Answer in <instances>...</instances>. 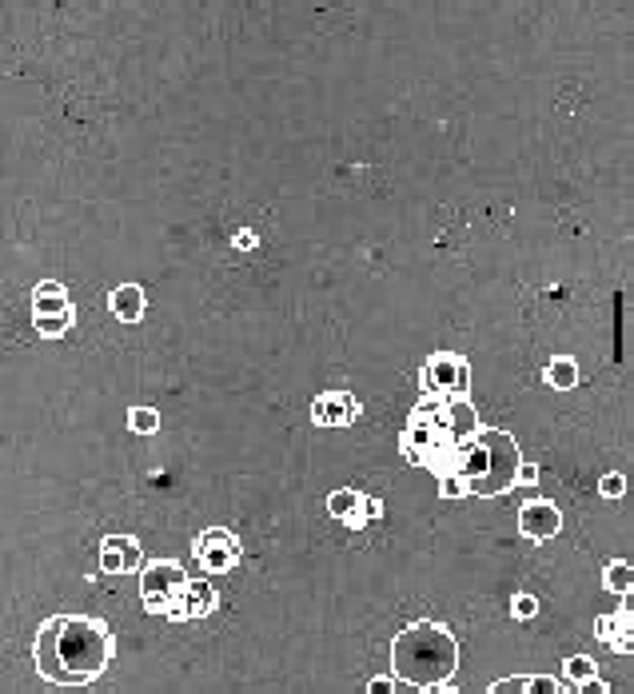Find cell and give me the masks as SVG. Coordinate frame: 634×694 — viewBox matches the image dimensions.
Wrapping results in <instances>:
<instances>
[{
    "label": "cell",
    "mask_w": 634,
    "mask_h": 694,
    "mask_svg": "<svg viewBox=\"0 0 634 694\" xmlns=\"http://www.w3.org/2000/svg\"><path fill=\"white\" fill-rule=\"evenodd\" d=\"M483 423L471 399H439V395H419L415 411L407 415V427L399 435V451L415 463L427 467L435 479L459 475L463 459L479 443Z\"/></svg>",
    "instance_id": "6da1fadb"
},
{
    "label": "cell",
    "mask_w": 634,
    "mask_h": 694,
    "mask_svg": "<svg viewBox=\"0 0 634 694\" xmlns=\"http://www.w3.org/2000/svg\"><path fill=\"white\" fill-rule=\"evenodd\" d=\"M116 655L112 627L88 615H52L40 623L32 659L36 675L52 687H88L96 683Z\"/></svg>",
    "instance_id": "7a4b0ae2"
},
{
    "label": "cell",
    "mask_w": 634,
    "mask_h": 694,
    "mask_svg": "<svg viewBox=\"0 0 634 694\" xmlns=\"http://www.w3.org/2000/svg\"><path fill=\"white\" fill-rule=\"evenodd\" d=\"M459 671V643L455 635L435 623L419 619L407 623L391 639V675L415 691H443Z\"/></svg>",
    "instance_id": "3957f363"
},
{
    "label": "cell",
    "mask_w": 634,
    "mask_h": 694,
    "mask_svg": "<svg viewBox=\"0 0 634 694\" xmlns=\"http://www.w3.org/2000/svg\"><path fill=\"white\" fill-rule=\"evenodd\" d=\"M523 455L515 435L499 431V427H483L479 443L471 447V455L459 467V479L467 483L471 499H495L519 487V471H523Z\"/></svg>",
    "instance_id": "277c9868"
},
{
    "label": "cell",
    "mask_w": 634,
    "mask_h": 694,
    "mask_svg": "<svg viewBox=\"0 0 634 694\" xmlns=\"http://www.w3.org/2000/svg\"><path fill=\"white\" fill-rule=\"evenodd\" d=\"M192 575L172 563V559H156L144 567L140 575V599L148 615H164L168 623H184V595H188Z\"/></svg>",
    "instance_id": "5b68a950"
},
{
    "label": "cell",
    "mask_w": 634,
    "mask_h": 694,
    "mask_svg": "<svg viewBox=\"0 0 634 694\" xmlns=\"http://www.w3.org/2000/svg\"><path fill=\"white\" fill-rule=\"evenodd\" d=\"M419 391L439 399H471V363L455 351H435L419 367Z\"/></svg>",
    "instance_id": "8992f818"
},
{
    "label": "cell",
    "mask_w": 634,
    "mask_h": 694,
    "mask_svg": "<svg viewBox=\"0 0 634 694\" xmlns=\"http://www.w3.org/2000/svg\"><path fill=\"white\" fill-rule=\"evenodd\" d=\"M192 555H196V563H200L204 571L224 575V571H232V567L244 559V543H240L228 527H208V531L196 535Z\"/></svg>",
    "instance_id": "52a82bcc"
},
{
    "label": "cell",
    "mask_w": 634,
    "mask_h": 694,
    "mask_svg": "<svg viewBox=\"0 0 634 694\" xmlns=\"http://www.w3.org/2000/svg\"><path fill=\"white\" fill-rule=\"evenodd\" d=\"M327 515L339 519V523H347L351 531H367L383 515V503L371 499V495H363V491H355V487H339V491L327 495Z\"/></svg>",
    "instance_id": "ba28073f"
},
{
    "label": "cell",
    "mask_w": 634,
    "mask_h": 694,
    "mask_svg": "<svg viewBox=\"0 0 634 694\" xmlns=\"http://www.w3.org/2000/svg\"><path fill=\"white\" fill-rule=\"evenodd\" d=\"M148 559L136 535H104L100 539V571L104 575H144Z\"/></svg>",
    "instance_id": "9c48e42d"
},
{
    "label": "cell",
    "mask_w": 634,
    "mask_h": 694,
    "mask_svg": "<svg viewBox=\"0 0 634 694\" xmlns=\"http://www.w3.org/2000/svg\"><path fill=\"white\" fill-rule=\"evenodd\" d=\"M519 531L527 539H535V543H547V539H555L563 531V511L551 499H531L519 511Z\"/></svg>",
    "instance_id": "30bf717a"
},
{
    "label": "cell",
    "mask_w": 634,
    "mask_h": 694,
    "mask_svg": "<svg viewBox=\"0 0 634 694\" xmlns=\"http://www.w3.org/2000/svg\"><path fill=\"white\" fill-rule=\"evenodd\" d=\"M359 419V403L351 391H319L312 399V423L316 427H351Z\"/></svg>",
    "instance_id": "8fae6325"
},
{
    "label": "cell",
    "mask_w": 634,
    "mask_h": 694,
    "mask_svg": "<svg viewBox=\"0 0 634 694\" xmlns=\"http://www.w3.org/2000/svg\"><path fill=\"white\" fill-rule=\"evenodd\" d=\"M595 635H599L615 655H634V623L627 611H619V615H599V619H595Z\"/></svg>",
    "instance_id": "7c38bea8"
},
{
    "label": "cell",
    "mask_w": 634,
    "mask_h": 694,
    "mask_svg": "<svg viewBox=\"0 0 634 694\" xmlns=\"http://www.w3.org/2000/svg\"><path fill=\"white\" fill-rule=\"evenodd\" d=\"M108 308H112V316H116L120 324H140L144 312H148V296H144L140 284H120V288L108 296Z\"/></svg>",
    "instance_id": "4fadbf2b"
},
{
    "label": "cell",
    "mask_w": 634,
    "mask_h": 694,
    "mask_svg": "<svg viewBox=\"0 0 634 694\" xmlns=\"http://www.w3.org/2000/svg\"><path fill=\"white\" fill-rule=\"evenodd\" d=\"M216 607H220L216 587H212L208 579H192V583H188V595H184V623L208 619V615H216Z\"/></svg>",
    "instance_id": "5bb4252c"
},
{
    "label": "cell",
    "mask_w": 634,
    "mask_h": 694,
    "mask_svg": "<svg viewBox=\"0 0 634 694\" xmlns=\"http://www.w3.org/2000/svg\"><path fill=\"white\" fill-rule=\"evenodd\" d=\"M68 308H72V300H68V288L60 280H40L32 288V316H56Z\"/></svg>",
    "instance_id": "9a60e30c"
},
{
    "label": "cell",
    "mask_w": 634,
    "mask_h": 694,
    "mask_svg": "<svg viewBox=\"0 0 634 694\" xmlns=\"http://www.w3.org/2000/svg\"><path fill=\"white\" fill-rule=\"evenodd\" d=\"M603 591L607 595H619V599H627L634 591V567L627 559H611L607 567H603Z\"/></svg>",
    "instance_id": "2e32d148"
},
{
    "label": "cell",
    "mask_w": 634,
    "mask_h": 694,
    "mask_svg": "<svg viewBox=\"0 0 634 694\" xmlns=\"http://www.w3.org/2000/svg\"><path fill=\"white\" fill-rule=\"evenodd\" d=\"M547 383H551L555 391L579 387V359H575V355H555V359L547 363Z\"/></svg>",
    "instance_id": "e0dca14e"
},
{
    "label": "cell",
    "mask_w": 634,
    "mask_h": 694,
    "mask_svg": "<svg viewBox=\"0 0 634 694\" xmlns=\"http://www.w3.org/2000/svg\"><path fill=\"white\" fill-rule=\"evenodd\" d=\"M72 324H76V308L56 312V316H32V328L40 340H64L72 332Z\"/></svg>",
    "instance_id": "ac0fdd59"
},
{
    "label": "cell",
    "mask_w": 634,
    "mask_h": 694,
    "mask_svg": "<svg viewBox=\"0 0 634 694\" xmlns=\"http://www.w3.org/2000/svg\"><path fill=\"white\" fill-rule=\"evenodd\" d=\"M156 427H160V411L156 407H144V403L128 407V431L132 435H156Z\"/></svg>",
    "instance_id": "d6986e66"
},
{
    "label": "cell",
    "mask_w": 634,
    "mask_h": 694,
    "mask_svg": "<svg viewBox=\"0 0 634 694\" xmlns=\"http://www.w3.org/2000/svg\"><path fill=\"white\" fill-rule=\"evenodd\" d=\"M563 675H567V683L583 687V683L599 679V667H595V659H591V655H571V659L563 663Z\"/></svg>",
    "instance_id": "ffe728a7"
},
{
    "label": "cell",
    "mask_w": 634,
    "mask_h": 694,
    "mask_svg": "<svg viewBox=\"0 0 634 694\" xmlns=\"http://www.w3.org/2000/svg\"><path fill=\"white\" fill-rule=\"evenodd\" d=\"M535 615H539V599L527 595V591H519V595L511 599V619H515V623H531Z\"/></svg>",
    "instance_id": "44dd1931"
},
{
    "label": "cell",
    "mask_w": 634,
    "mask_h": 694,
    "mask_svg": "<svg viewBox=\"0 0 634 694\" xmlns=\"http://www.w3.org/2000/svg\"><path fill=\"white\" fill-rule=\"evenodd\" d=\"M599 495H603V499H623V495H627V475H623V471L599 475Z\"/></svg>",
    "instance_id": "7402d4cb"
},
{
    "label": "cell",
    "mask_w": 634,
    "mask_h": 694,
    "mask_svg": "<svg viewBox=\"0 0 634 694\" xmlns=\"http://www.w3.org/2000/svg\"><path fill=\"white\" fill-rule=\"evenodd\" d=\"M483 694H527V675H507L495 687H487Z\"/></svg>",
    "instance_id": "603a6c76"
},
{
    "label": "cell",
    "mask_w": 634,
    "mask_h": 694,
    "mask_svg": "<svg viewBox=\"0 0 634 694\" xmlns=\"http://www.w3.org/2000/svg\"><path fill=\"white\" fill-rule=\"evenodd\" d=\"M439 495H443V499H471V491H467V483H463L459 475L439 479Z\"/></svg>",
    "instance_id": "cb8c5ba5"
},
{
    "label": "cell",
    "mask_w": 634,
    "mask_h": 694,
    "mask_svg": "<svg viewBox=\"0 0 634 694\" xmlns=\"http://www.w3.org/2000/svg\"><path fill=\"white\" fill-rule=\"evenodd\" d=\"M367 694H395V675H375L367 683Z\"/></svg>",
    "instance_id": "d4e9b609"
},
{
    "label": "cell",
    "mask_w": 634,
    "mask_h": 694,
    "mask_svg": "<svg viewBox=\"0 0 634 694\" xmlns=\"http://www.w3.org/2000/svg\"><path fill=\"white\" fill-rule=\"evenodd\" d=\"M232 244H236L240 252H252V248H256V232H248V228H240V232L232 236Z\"/></svg>",
    "instance_id": "484cf974"
},
{
    "label": "cell",
    "mask_w": 634,
    "mask_h": 694,
    "mask_svg": "<svg viewBox=\"0 0 634 694\" xmlns=\"http://www.w3.org/2000/svg\"><path fill=\"white\" fill-rule=\"evenodd\" d=\"M539 483V467L535 463H523V471H519V487H535Z\"/></svg>",
    "instance_id": "4316f807"
},
{
    "label": "cell",
    "mask_w": 634,
    "mask_h": 694,
    "mask_svg": "<svg viewBox=\"0 0 634 694\" xmlns=\"http://www.w3.org/2000/svg\"><path fill=\"white\" fill-rule=\"evenodd\" d=\"M579 694H611V687H607L603 679H591V683H583V687H579Z\"/></svg>",
    "instance_id": "83f0119b"
},
{
    "label": "cell",
    "mask_w": 634,
    "mask_h": 694,
    "mask_svg": "<svg viewBox=\"0 0 634 694\" xmlns=\"http://www.w3.org/2000/svg\"><path fill=\"white\" fill-rule=\"evenodd\" d=\"M623 611L631 615V623H634V591H631V595H627V599H623Z\"/></svg>",
    "instance_id": "f1b7e54d"
},
{
    "label": "cell",
    "mask_w": 634,
    "mask_h": 694,
    "mask_svg": "<svg viewBox=\"0 0 634 694\" xmlns=\"http://www.w3.org/2000/svg\"><path fill=\"white\" fill-rule=\"evenodd\" d=\"M439 694H459V691H447V687H443V691H439Z\"/></svg>",
    "instance_id": "f546056e"
}]
</instances>
